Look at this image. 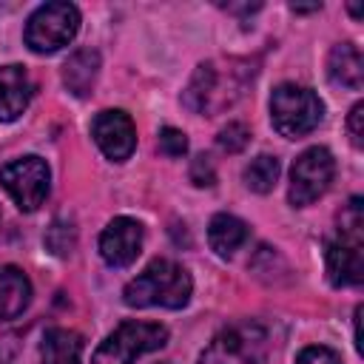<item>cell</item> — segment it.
<instances>
[{"label":"cell","instance_id":"9a60e30c","mask_svg":"<svg viewBox=\"0 0 364 364\" xmlns=\"http://www.w3.org/2000/svg\"><path fill=\"white\" fill-rule=\"evenodd\" d=\"M100 74V54L94 48H77L63 65V82L74 97H88Z\"/></svg>","mask_w":364,"mask_h":364},{"label":"cell","instance_id":"30bf717a","mask_svg":"<svg viewBox=\"0 0 364 364\" xmlns=\"http://www.w3.org/2000/svg\"><path fill=\"white\" fill-rule=\"evenodd\" d=\"M91 136H94V142L100 145V151L111 162H125L136 148L134 119L119 108L100 111L94 117V122H91Z\"/></svg>","mask_w":364,"mask_h":364},{"label":"cell","instance_id":"52a82bcc","mask_svg":"<svg viewBox=\"0 0 364 364\" xmlns=\"http://www.w3.org/2000/svg\"><path fill=\"white\" fill-rule=\"evenodd\" d=\"M199 364H267V333L253 321L233 324L205 347Z\"/></svg>","mask_w":364,"mask_h":364},{"label":"cell","instance_id":"ffe728a7","mask_svg":"<svg viewBox=\"0 0 364 364\" xmlns=\"http://www.w3.org/2000/svg\"><path fill=\"white\" fill-rule=\"evenodd\" d=\"M216 142H219L222 151H228V154H239V151H245V145L250 142V131H247L245 122H228V125L219 131Z\"/></svg>","mask_w":364,"mask_h":364},{"label":"cell","instance_id":"9c48e42d","mask_svg":"<svg viewBox=\"0 0 364 364\" xmlns=\"http://www.w3.org/2000/svg\"><path fill=\"white\" fill-rule=\"evenodd\" d=\"M0 185L6 188V193L14 199V205L20 210H37L51 188V171L46 165V159L28 154L20 159H11L9 165L0 168Z\"/></svg>","mask_w":364,"mask_h":364},{"label":"cell","instance_id":"cb8c5ba5","mask_svg":"<svg viewBox=\"0 0 364 364\" xmlns=\"http://www.w3.org/2000/svg\"><path fill=\"white\" fill-rule=\"evenodd\" d=\"M361 119H364V105L361 102H355L353 105V111H350V117H347V131H350V142L355 145V148H361L364 145V131H361Z\"/></svg>","mask_w":364,"mask_h":364},{"label":"cell","instance_id":"e0dca14e","mask_svg":"<svg viewBox=\"0 0 364 364\" xmlns=\"http://www.w3.org/2000/svg\"><path fill=\"white\" fill-rule=\"evenodd\" d=\"M82 355V338L74 330L51 327L43 336L40 344V364H80Z\"/></svg>","mask_w":364,"mask_h":364},{"label":"cell","instance_id":"d6986e66","mask_svg":"<svg viewBox=\"0 0 364 364\" xmlns=\"http://www.w3.org/2000/svg\"><path fill=\"white\" fill-rule=\"evenodd\" d=\"M46 245L57 256L71 253V247H74V228L68 222H63V219H54L51 228H48V233H46Z\"/></svg>","mask_w":364,"mask_h":364},{"label":"cell","instance_id":"7a4b0ae2","mask_svg":"<svg viewBox=\"0 0 364 364\" xmlns=\"http://www.w3.org/2000/svg\"><path fill=\"white\" fill-rule=\"evenodd\" d=\"M193 282L188 270L171 259H154L136 279H131L122 290V301L128 307H168L179 310L188 304Z\"/></svg>","mask_w":364,"mask_h":364},{"label":"cell","instance_id":"7c38bea8","mask_svg":"<svg viewBox=\"0 0 364 364\" xmlns=\"http://www.w3.org/2000/svg\"><path fill=\"white\" fill-rule=\"evenodd\" d=\"M31 91L34 85L23 65H0V122H14L28 108Z\"/></svg>","mask_w":364,"mask_h":364},{"label":"cell","instance_id":"7402d4cb","mask_svg":"<svg viewBox=\"0 0 364 364\" xmlns=\"http://www.w3.org/2000/svg\"><path fill=\"white\" fill-rule=\"evenodd\" d=\"M296 364H341L338 353L324 347V344H313V347H304L296 358Z\"/></svg>","mask_w":364,"mask_h":364},{"label":"cell","instance_id":"d4e9b609","mask_svg":"<svg viewBox=\"0 0 364 364\" xmlns=\"http://www.w3.org/2000/svg\"><path fill=\"white\" fill-rule=\"evenodd\" d=\"M290 9H293L296 14H304V11H318L321 6H318V3H313V6H290Z\"/></svg>","mask_w":364,"mask_h":364},{"label":"cell","instance_id":"8fae6325","mask_svg":"<svg viewBox=\"0 0 364 364\" xmlns=\"http://www.w3.org/2000/svg\"><path fill=\"white\" fill-rule=\"evenodd\" d=\"M142 250V225L131 216H117L100 236V256L111 267H128Z\"/></svg>","mask_w":364,"mask_h":364},{"label":"cell","instance_id":"2e32d148","mask_svg":"<svg viewBox=\"0 0 364 364\" xmlns=\"http://www.w3.org/2000/svg\"><path fill=\"white\" fill-rule=\"evenodd\" d=\"M208 242L210 250H216V256L228 259L247 242V225L233 213H216L208 225Z\"/></svg>","mask_w":364,"mask_h":364},{"label":"cell","instance_id":"3957f363","mask_svg":"<svg viewBox=\"0 0 364 364\" xmlns=\"http://www.w3.org/2000/svg\"><path fill=\"white\" fill-rule=\"evenodd\" d=\"M364 216L361 196H353L341 213L338 236L327 245V279L333 287H353L364 279Z\"/></svg>","mask_w":364,"mask_h":364},{"label":"cell","instance_id":"4fadbf2b","mask_svg":"<svg viewBox=\"0 0 364 364\" xmlns=\"http://www.w3.org/2000/svg\"><path fill=\"white\" fill-rule=\"evenodd\" d=\"M327 77L338 88L358 91L364 85V60H361L358 46H353V43L333 46V51L327 57Z\"/></svg>","mask_w":364,"mask_h":364},{"label":"cell","instance_id":"ac0fdd59","mask_svg":"<svg viewBox=\"0 0 364 364\" xmlns=\"http://www.w3.org/2000/svg\"><path fill=\"white\" fill-rule=\"evenodd\" d=\"M279 171H282V165H279L276 156L259 154V156L250 159V165L245 168V185H247L250 191H256V193H267V191H273V185H276V179H279Z\"/></svg>","mask_w":364,"mask_h":364},{"label":"cell","instance_id":"6da1fadb","mask_svg":"<svg viewBox=\"0 0 364 364\" xmlns=\"http://www.w3.org/2000/svg\"><path fill=\"white\" fill-rule=\"evenodd\" d=\"M250 77L253 68L245 60H208L196 65L182 102L196 114H219L245 94Z\"/></svg>","mask_w":364,"mask_h":364},{"label":"cell","instance_id":"44dd1931","mask_svg":"<svg viewBox=\"0 0 364 364\" xmlns=\"http://www.w3.org/2000/svg\"><path fill=\"white\" fill-rule=\"evenodd\" d=\"M159 151L165 156H182L188 151V136L179 131V128H162L159 131Z\"/></svg>","mask_w":364,"mask_h":364},{"label":"cell","instance_id":"277c9868","mask_svg":"<svg viewBox=\"0 0 364 364\" xmlns=\"http://www.w3.org/2000/svg\"><path fill=\"white\" fill-rule=\"evenodd\" d=\"M321 119H324V102L310 88L296 85V82H282L273 88L270 122L282 136L299 139L310 134Z\"/></svg>","mask_w":364,"mask_h":364},{"label":"cell","instance_id":"5b68a950","mask_svg":"<svg viewBox=\"0 0 364 364\" xmlns=\"http://www.w3.org/2000/svg\"><path fill=\"white\" fill-rule=\"evenodd\" d=\"M80 28V9L74 3H46L26 20L23 40L34 54H54L74 40Z\"/></svg>","mask_w":364,"mask_h":364},{"label":"cell","instance_id":"5bb4252c","mask_svg":"<svg viewBox=\"0 0 364 364\" xmlns=\"http://www.w3.org/2000/svg\"><path fill=\"white\" fill-rule=\"evenodd\" d=\"M31 301V282L14 264H0V318H17Z\"/></svg>","mask_w":364,"mask_h":364},{"label":"cell","instance_id":"8992f818","mask_svg":"<svg viewBox=\"0 0 364 364\" xmlns=\"http://www.w3.org/2000/svg\"><path fill=\"white\" fill-rule=\"evenodd\" d=\"M168 344V330L154 321H122L94 353L91 364H134L139 355Z\"/></svg>","mask_w":364,"mask_h":364},{"label":"cell","instance_id":"603a6c76","mask_svg":"<svg viewBox=\"0 0 364 364\" xmlns=\"http://www.w3.org/2000/svg\"><path fill=\"white\" fill-rule=\"evenodd\" d=\"M191 182H193V185H199V188H210V185L216 182L213 162H210L205 154L193 159V165H191Z\"/></svg>","mask_w":364,"mask_h":364},{"label":"cell","instance_id":"ba28073f","mask_svg":"<svg viewBox=\"0 0 364 364\" xmlns=\"http://www.w3.org/2000/svg\"><path fill=\"white\" fill-rule=\"evenodd\" d=\"M333 176H336V159L327 148L316 145V148L301 151L290 168V191H287L290 205L293 208L313 205L318 196L327 193Z\"/></svg>","mask_w":364,"mask_h":364}]
</instances>
